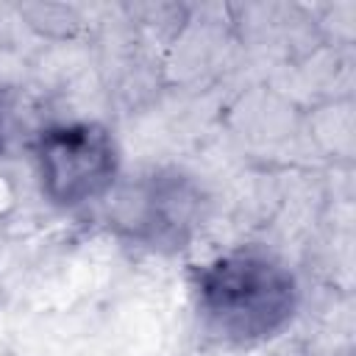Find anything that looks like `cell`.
<instances>
[{
	"label": "cell",
	"mask_w": 356,
	"mask_h": 356,
	"mask_svg": "<svg viewBox=\"0 0 356 356\" xmlns=\"http://www.w3.org/2000/svg\"><path fill=\"white\" fill-rule=\"evenodd\" d=\"M298 289L286 267L259 253L220 256L197 273L203 328L234 345L275 337L295 314Z\"/></svg>",
	"instance_id": "cell-1"
},
{
	"label": "cell",
	"mask_w": 356,
	"mask_h": 356,
	"mask_svg": "<svg viewBox=\"0 0 356 356\" xmlns=\"http://www.w3.org/2000/svg\"><path fill=\"white\" fill-rule=\"evenodd\" d=\"M36 161L42 192L61 209H75L106 195L117 175V147L97 122L58 125L39 136Z\"/></svg>",
	"instance_id": "cell-2"
},
{
	"label": "cell",
	"mask_w": 356,
	"mask_h": 356,
	"mask_svg": "<svg viewBox=\"0 0 356 356\" xmlns=\"http://www.w3.org/2000/svg\"><path fill=\"white\" fill-rule=\"evenodd\" d=\"M200 211V189L178 172L139 178L114 206V222L147 248H184Z\"/></svg>",
	"instance_id": "cell-3"
}]
</instances>
